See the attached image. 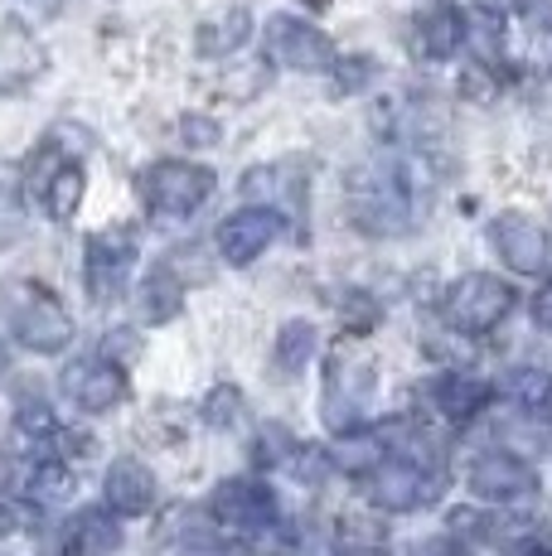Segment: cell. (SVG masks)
<instances>
[{"label":"cell","mask_w":552,"mask_h":556,"mask_svg":"<svg viewBox=\"0 0 552 556\" xmlns=\"http://www.w3.org/2000/svg\"><path fill=\"white\" fill-rule=\"evenodd\" d=\"M427 189V160L402 155V160H359L344 175V218L354 232L374 242H398L417 223V199Z\"/></svg>","instance_id":"6da1fadb"},{"label":"cell","mask_w":552,"mask_h":556,"mask_svg":"<svg viewBox=\"0 0 552 556\" xmlns=\"http://www.w3.org/2000/svg\"><path fill=\"white\" fill-rule=\"evenodd\" d=\"M378 392V358L368 349V339L359 334H339L325 354V397H321V416L325 426L339 431H354L364 426V406Z\"/></svg>","instance_id":"7a4b0ae2"},{"label":"cell","mask_w":552,"mask_h":556,"mask_svg":"<svg viewBox=\"0 0 552 556\" xmlns=\"http://www.w3.org/2000/svg\"><path fill=\"white\" fill-rule=\"evenodd\" d=\"M218 179L209 165L199 160H185V155H165V160H151V165L136 175V199L141 208L151 213L155 223H185L214 199Z\"/></svg>","instance_id":"3957f363"},{"label":"cell","mask_w":552,"mask_h":556,"mask_svg":"<svg viewBox=\"0 0 552 556\" xmlns=\"http://www.w3.org/2000/svg\"><path fill=\"white\" fill-rule=\"evenodd\" d=\"M514 286L494 271H461L441 291V325L455 339H490L514 315Z\"/></svg>","instance_id":"277c9868"},{"label":"cell","mask_w":552,"mask_h":556,"mask_svg":"<svg viewBox=\"0 0 552 556\" xmlns=\"http://www.w3.org/2000/svg\"><path fill=\"white\" fill-rule=\"evenodd\" d=\"M441 469L437 465H417L407 455H384L359 484V498L364 508L384 513V518H407V513H422L427 504H437L441 494Z\"/></svg>","instance_id":"5b68a950"},{"label":"cell","mask_w":552,"mask_h":556,"mask_svg":"<svg viewBox=\"0 0 552 556\" xmlns=\"http://www.w3.org/2000/svg\"><path fill=\"white\" fill-rule=\"evenodd\" d=\"M5 319H10V339L39 358H54L63 349H73V339H78L73 309L63 305L49 286H35V281H25L15 295H10Z\"/></svg>","instance_id":"8992f818"},{"label":"cell","mask_w":552,"mask_h":556,"mask_svg":"<svg viewBox=\"0 0 552 556\" xmlns=\"http://www.w3.org/2000/svg\"><path fill=\"white\" fill-rule=\"evenodd\" d=\"M465 489H471L475 504L490 508H524L538 498V469L528 455L509 451V445H494V451H480L465 465Z\"/></svg>","instance_id":"52a82bcc"},{"label":"cell","mask_w":552,"mask_h":556,"mask_svg":"<svg viewBox=\"0 0 552 556\" xmlns=\"http://www.w3.org/2000/svg\"><path fill=\"white\" fill-rule=\"evenodd\" d=\"M131 276H136V228H112L92 232L88 248H83V291L98 309L116 305L126 291H131Z\"/></svg>","instance_id":"ba28073f"},{"label":"cell","mask_w":552,"mask_h":556,"mask_svg":"<svg viewBox=\"0 0 552 556\" xmlns=\"http://www.w3.org/2000/svg\"><path fill=\"white\" fill-rule=\"evenodd\" d=\"M209 518L233 538H267V532L281 528V504H276V494L262 479L233 475L218 479L214 494H209Z\"/></svg>","instance_id":"9c48e42d"},{"label":"cell","mask_w":552,"mask_h":556,"mask_svg":"<svg viewBox=\"0 0 552 556\" xmlns=\"http://www.w3.org/2000/svg\"><path fill=\"white\" fill-rule=\"evenodd\" d=\"M59 392L83 416H112L116 406L131 402V378H126V363H116L108 354H83L63 363Z\"/></svg>","instance_id":"30bf717a"},{"label":"cell","mask_w":552,"mask_h":556,"mask_svg":"<svg viewBox=\"0 0 552 556\" xmlns=\"http://www.w3.org/2000/svg\"><path fill=\"white\" fill-rule=\"evenodd\" d=\"M262 49H267V63H276V68H286V73H330V63L339 53L335 39L325 35L321 25H311L305 15H291V10L267 20Z\"/></svg>","instance_id":"8fae6325"},{"label":"cell","mask_w":552,"mask_h":556,"mask_svg":"<svg viewBox=\"0 0 552 556\" xmlns=\"http://www.w3.org/2000/svg\"><path fill=\"white\" fill-rule=\"evenodd\" d=\"M286 238V218L267 203H242V208H233L228 218L214 228V252L223 266H233V271H242V266L262 262L276 242Z\"/></svg>","instance_id":"7c38bea8"},{"label":"cell","mask_w":552,"mask_h":556,"mask_svg":"<svg viewBox=\"0 0 552 556\" xmlns=\"http://www.w3.org/2000/svg\"><path fill=\"white\" fill-rule=\"evenodd\" d=\"M490 248L514 276H543L552 266L548 228L524 208H499L490 218Z\"/></svg>","instance_id":"4fadbf2b"},{"label":"cell","mask_w":552,"mask_h":556,"mask_svg":"<svg viewBox=\"0 0 552 556\" xmlns=\"http://www.w3.org/2000/svg\"><path fill=\"white\" fill-rule=\"evenodd\" d=\"M407 39L422 63H451L455 53L471 45V10L455 5V0H427L412 15Z\"/></svg>","instance_id":"5bb4252c"},{"label":"cell","mask_w":552,"mask_h":556,"mask_svg":"<svg viewBox=\"0 0 552 556\" xmlns=\"http://www.w3.org/2000/svg\"><path fill=\"white\" fill-rule=\"evenodd\" d=\"M161 504V475L141 455H116L102 469V508L116 518H146Z\"/></svg>","instance_id":"9a60e30c"},{"label":"cell","mask_w":552,"mask_h":556,"mask_svg":"<svg viewBox=\"0 0 552 556\" xmlns=\"http://www.w3.org/2000/svg\"><path fill=\"white\" fill-rule=\"evenodd\" d=\"M422 397H427V412H437V421L471 426L490 406V382L471 368H441L422 382Z\"/></svg>","instance_id":"2e32d148"},{"label":"cell","mask_w":552,"mask_h":556,"mask_svg":"<svg viewBox=\"0 0 552 556\" xmlns=\"http://www.w3.org/2000/svg\"><path fill=\"white\" fill-rule=\"evenodd\" d=\"M305 165L301 160H262V165H252L248 175H242L238 194L242 203H267L276 208L286 223L301 218L305 213Z\"/></svg>","instance_id":"e0dca14e"},{"label":"cell","mask_w":552,"mask_h":556,"mask_svg":"<svg viewBox=\"0 0 552 556\" xmlns=\"http://www.w3.org/2000/svg\"><path fill=\"white\" fill-rule=\"evenodd\" d=\"M49 73V49L25 20H0V98L29 92Z\"/></svg>","instance_id":"ac0fdd59"},{"label":"cell","mask_w":552,"mask_h":556,"mask_svg":"<svg viewBox=\"0 0 552 556\" xmlns=\"http://www.w3.org/2000/svg\"><path fill=\"white\" fill-rule=\"evenodd\" d=\"M252 29H258V20H252V5H214L204 20L195 25V53L204 63H223L233 59V53L248 49Z\"/></svg>","instance_id":"d6986e66"},{"label":"cell","mask_w":552,"mask_h":556,"mask_svg":"<svg viewBox=\"0 0 552 556\" xmlns=\"http://www.w3.org/2000/svg\"><path fill=\"white\" fill-rule=\"evenodd\" d=\"M73 465L63 455H45V459H29L25 469H20V489L15 494L25 498L29 508L49 513V508H63L73 498Z\"/></svg>","instance_id":"ffe728a7"},{"label":"cell","mask_w":552,"mask_h":556,"mask_svg":"<svg viewBox=\"0 0 552 556\" xmlns=\"http://www.w3.org/2000/svg\"><path fill=\"white\" fill-rule=\"evenodd\" d=\"M185 291L189 286L179 281L165 262H155V266H146V276L136 281L131 305H136V315H141V325H170V319L185 309Z\"/></svg>","instance_id":"44dd1931"},{"label":"cell","mask_w":552,"mask_h":556,"mask_svg":"<svg viewBox=\"0 0 552 556\" xmlns=\"http://www.w3.org/2000/svg\"><path fill=\"white\" fill-rule=\"evenodd\" d=\"M315 354H321V329H315V319H305V315L281 319V329H276V339H272V368L296 382L315 363Z\"/></svg>","instance_id":"7402d4cb"},{"label":"cell","mask_w":552,"mask_h":556,"mask_svg":"<svg viewBox=\"0 0 552 556\" xmlns=\"http://www.w3.org/2000/svg\"><path fill=\"white\" fill-rule=\"evenodd\" d=\"M122 518L108 508H83L78 518L68 522V552L73 556H122Z\"/></svg>","instance_id":"603a6c76"},{"label":"cell","mask_w":552,"mask_h":556,"mask_svg":"<svg viewBox=\"0 0 552 556\" xmlns=\"http://www.w3.org/2000/svg\"><path fill=\"white\" fill-rule=\"evenodd\" d=\"M296 451H301V441H296V431L286 421H258L252 426V441H248V459L258 469H291Z\"/></svg>","instance_id":"cb8c5ba5"},{"label":"cell","mask_w":552,"mask_h":556,"mask_svg":"<svg viewBox=\"0 0 552 556\" xmlns=\"http://www.w3.org/2000/svg\"><path fill=\"white\" fill-rule=\"evenodd\" d=\"M199 421H204L209 431H238V426L248 421V392H242L238 382H214V388L204 392V402H199Z\"/></svg>","instance_id":"d4e9b609"},{"label":"cell","mask_w":552,"mask_h":556,"mask_svg":"<svg viewBox=\"0 0 552 556\" xmlns=\"http://www.w3.org/2000/svg\"><path fill=\"white\" fill-rule=\"evenodd\" d=\"M25 232V179L15 165H0V242Z\"/></svg>","instance_id":"484cf974"},{"label":"cell","mask_w":552,"mask_h":556,"mask_svg":"<svg viewBox=\"0 0 552 556\" xmlns=\"http://www.w3.org/2000/svg\"><path fill=\"white\" fill-rule=\"evenodd\" d=\"M15 426L25 435H35V441H54V431H59L54 402H49L45 392H20L15 397Z\"/></svg>","instance_id":"4316f807"},{"label":"cell","mask_w":552,"mask_h":556,"mask_svg":"<svg viewBox=\"0 0 552 556\" xmlns=\"http://www.w3.org/2000/svg\"><path fill=\"white\" fill-rule=\"evenodd\" d=\"M504 392H509V402L524 406V412H543L552 402V378L543 368H514L504 378Z\"/></svg>","instance_id":"83f0119b"},{"label":"cell","mask_w":552,"mask_h":556,"mask_svg":"<svg viewBox=\"0 0 552 556\" xmlns=\"http://www.w3.org/2000/svg\"><path fill=\"white\" fill-rule=\"evenodd\" d=\"M325 78L335 83L339 98H354V92H364L368 83L378 78V63L368 59V53H335V63H330V73H325Z\"/></svg>","instance_id":"f1b7e54d"},{"label":"cell","mask_w":552,"mask_h":556,"mask_svg":"<svg viewBox=\"0 0 552 556\" xmlns=\"http://www.w3.org/2000/svg\"><path fill=\"white\" fill-rule=\"evenodd\" d=\"M504 29H518L524 39H552V0H514Z\"/></svg>","instance_id":"f546056e"},{"label":"cell","mask_w":552,"mask_h":556,"mask_svg":"<svg viewBox=\"0 0 552 556\" xmlns=\"http://www.w3.org/2000/svg\"><path fill=\"white\" fill-rule=\"evenodd\" d=\"M339 315H344V334L368 339L378 329V319H384V305H378L374 295H364V291H344L339 295Z\"/></svg>","instance_id":"4dcf8cb0"},{"label":"cell","mask_w":552,"mask_h":556,"mask_svg":"<svg viewBox=\"0 0 552 556\" xmlns=\"http://www.w3.org/2000/svg\"><path fill=\"white\" fill-rule=\"evenodd\" d=\"M179 141H185L189 151H214V146L223 141V126L204 112H185L179 116Z\"/></svg>","instance_id":"1f68e13d"},{"label":"cell","mask_w":552,"mask_h":556,"mask_svg":"<svg viewBox=\"0 0 552 556\" xmlns=\"http://www.w3.org/2000/svg\"><path fill=\"white\" fill-rule=\"evenodd\" d=\"M175 556H258L248 542H228V538H199V542H185Z\"/></svg>","instance_id":"d6a6232c"},{"label":"cell","mask_w":552,"mask_h":556,"mask_svg":"<svg viewBox=\"0 0 552 556\" xmlns=\"http://www.w3.org/2000/svg\"><path fill=\"white\" fill-rule=\"evenodd\" d=\"M407 556H471V552H465V542L455 538V532H431V538L412 542Z\"/></svg>","instance_id":"836d02e7"},{"label":"cell","mask_w":552,"mask_h":556,"mask_svg":"<svg viewBox=\"0 0 552 556\" xmlns=\"http://www.w3.org/2000/svg\"><path fill=\"white\" fill-rule=\"evenodd\" d=\"M534 325L552 339V281H548V286H538V295H534Z\"/></svg>","instance_id":"e575fe53"},{"label":"cell","mask_w":552,"mask_h":556,"mask_svg":"<svg viewBox=\"0 0 552 556\" xmlns=\"http://www.w3.org/2000/svg\"><path fill=\"white\" fill-rule=\"evenodd\" d=\"M10 532H15V513H10V504L0 498V538H10Z\"/></svg>","instance_id":"d590c367"},{"label":"cell","mask_w":552,"mask_h":556,"mask_svg":"<svg viewBox=\"0 0 552 556\" xmlns=\"http://www.w3.org/2000/svg\"><path fill=\"white\" fill-rule=\"evenodd\" d=\"M5 372H10V363H5V349H0V382H5Z\"/></svg>","instance_id":"8d00e7d4"}]
</instances>
